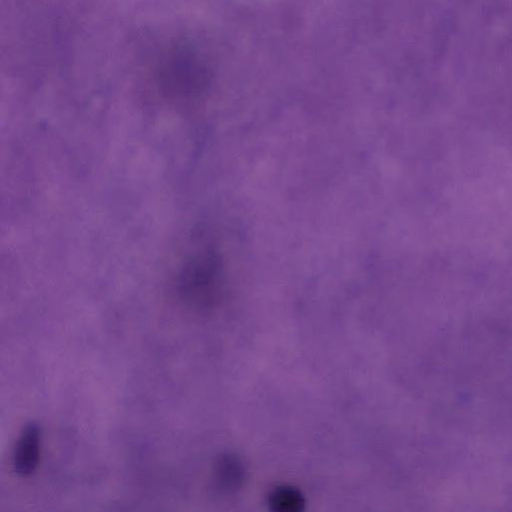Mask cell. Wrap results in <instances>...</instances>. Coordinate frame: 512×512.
I'll list each match as a JSON object with an SVG mask.
<instances>
[{
    "label": "cell",
    "instance_id": "1",
    "mask_svg": "<svg viewBox=\"0 0 512 512\" xmlns=\"http://www.w3.org/2000/svg\"><path fill=\"white\" fill-rule=\"evenodd\" d=\"M214 283V271L203 256L187 259L177 279L181 299L187 304L200 305L206 302Z\"/></svg>",
    "mask_w": 512,
    "mask_h": 512
},
{
    "label": "cell",
    "instance_id": "2",
    "mask_svg": "<svg viewBox=\"0 0 512 512\" xmlns=\"http://www.w3.org/2000/svg\"><path fill=\"white\" fill-rule=\"evenodd\" d=\"M41 432L33 422L22 429L15 443L12 463L17 475L27 477L33 474L40 458Z\"/></svg>",
    "mask_w": 512,
    "mask_h": 512
},
{
    "label": "cell",
    "instance_id": "3",
    "mask_svg": "<svg viewBox=\"0 0 512 512\" xmlns=\"http://www.w3.org/2000/svg\"><path fill=\"white\" fill-rule=\"evenodd\" d=\"M241 476V465L233 456L223 455L217 460L214 467V482L218 489H233L241 480Z\"/></svg>",
    "mask_w": 512,
    "mask_h": 512
},
{
    "label": "cell",
    "instance_id": "4",
    "mask_svg": "<svg viewBox=\"0 0 512 512\" xmlns=\"http://www.w3.org/2000/svg\"><path fill=\"white\" fill-rule=\"evenodd\" d=\"M270 502L273 508L279 511H296L304 504L299 492L286 487L275 490Z\"/></svg>",
    "mask_w": 512,
    "mask_h": 512
}]
</instances>
